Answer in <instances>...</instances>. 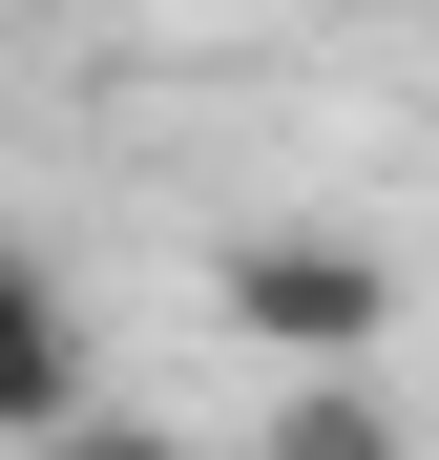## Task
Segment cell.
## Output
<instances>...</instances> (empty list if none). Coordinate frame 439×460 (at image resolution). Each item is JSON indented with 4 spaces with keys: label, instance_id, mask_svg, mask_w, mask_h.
<instances>
[{
    "label": "cell",
    "instance_id": "cell-3",
    "mask_svg": "<svg viewBox=\"0 0 439 460\" xmlns=\"http://www.w3.org/2000/svg\"><path fill=\"white\" fill-rule=\"evenodd\" d=\"M251 460H418V419L377 398V356H335V376H272V419H251Z\"/></svg>",
    "mask_w": 439,
    "mask_h": 460
},
{
    "label": "cell",
    "instance_id": "cell-4",
    "mask_svg": "<svg viewBox=\"0 0 439 460\" xmlns=\"http://www.w3.org/2000/svg\"><path fill=\"white\" fill-rule=\"evenodd\" d=\"M42 460H209V439H168V419H126V398H105V419H63Z\"/></svg>",
    "mask_w": 439,
    "mask_h": 460
},
{
    "label": "cell",
    "instance_id": "cell-1",
    "mask_svg": "<svg viewBox=\"0 0 439 460\" xmlns=\"http://www.w3.org/2000/svg\"><path fill=\"white\" fill-rule=\"evenodd\" d=\"M209 314H231L272 376H335V356H377V335H398V272L356 252V230L272 209V230H231V252H209Z\"/></svg>",
    "mask_w": 439,
    "mask_h": 460
},
{
    "label": "cell",
    "instance_id": "cell-2",
    "mask_svg": "<svg viewBox=\"0 0 439 460\" xmlns=\"http://www.w3.org/2000/svg\"><path fill=\"white\" fill-rule=\"evenodd\" d=\"M63 419H105V356H84V314H63V272L0 230V460H42Z\"/></svg>",
    "mask_w": 439,
    "mask_h": 460
}]
</instances>
